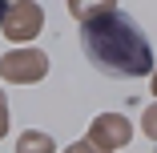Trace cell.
Instances as JSON below:
<instances>
[{"mask_svg":"<svg viewBox=\"0 0 157 153\" xmlns=\"http://www.w3.org/2000/svg\"><path fill=\"white\" fill-rule=\"evenodd\" d=\"M81 48L85 60L105 77H145L153 73V48L133 16L117 8L81 20Z\"/></svg>","mask_w":157,"mask_h":153,"instance_id":"obj_1","label":"cell"},{"mask_svg":"<svg viewBox=\"0 0 157 153\" xmlns=\"http://www.w3.org/2000/svg\"><path fill=\"white\" fill-rule=\"evenodd\" d=\"M65 153H101V149H97V145L89 141V145H73V149H65Z\"/></svg>","mask_w":157,"mask_h":153,"instance_id":"obj_9","label":"cell"},{"mask_svg":"<svg viewBox=\"0 0 157 153\" xmlns=\"http://www.w3.org/2000/svg\"><path fill=\"white\" fill-rule=\"evenodd\" d=\"M141 125H145V133L157 141V105H149V109H145V121H141Z\"/></svg>","mask_w":157,"mask_h":153,"instance_id":"obj_7","label":"cell"},{"mask_svg":"<svg viewBox=\"0 0 157 153\" xmlns=\"http://www.w3.org/2000/svg\"><path fill=\"white\" fill-rule=\"evenodd\" d=\"M40 24H44L40 4L36 0H20V4L8 8V16H4V33H8V40H33L40 33Z\"/></svg>","mask_w":157,"mask_h":153,"instance_id":"obj_3","label":"cell"},{"mask_svg":"<svg viewBox=\"0 0 157 153\" xmlns=\"http://www.w3.org/2000/svg\"><path fill=\"white\" fill-rule=\"evenodd\" d=\"M48 69V56L36 52V48H20V52H8V56H0V77H8V81H40Z\"/></svg>","mask_w":157,"mask_h":153,"instance_id":"obj_2","label":"cell"},{"mask_svg":"<svg viewBox=\"0 0 157 153\" xmlns=\"http://www.w3.org/2000/svg\"><path fill=\"white\" fill-rule=\"evenodd\" d=\"M4 16H8V8H4V0H0V24H4Z\"/></svg>","mask_w":157,"mask_h":153,"instance_id":"obj_10","label":"cell"},{"mask_svg":"<svg viewBox=\"0 0 157 153\" xmlns=\"http://www.w3.org/2000/svg\"><path fill=\"white\" fill-rule=\"evenodd\" d=\"M16 153H52V137H48V133H33V129H28V133L16 141Z\"/></svg>","mask_w":157,"mask_h":153,"instance_id":"obj_6","label":"cell"},{"mask_svg":"<svg viewBox=\"0 0 157 153\" xmlns=\"http://www.w3.org/2000/svg\"><path fill=\"white\" fill-rule=\"evenodd\" d=\"M89 141L97 145V149H117V145H125L129 141V121L125 117H97L93 121V129H89Z\"/></svg>","mask_w":157,"mask_h":153,"instance_id":"obj_4","label":"cell"},{"mask_svg":"<svg viewBox=\"0 0 157 153\" xmlns=\"http://www.w3.org/2000/svg\"><path fill=\"white\" fill-rule=\"evenodd\" d=\"M153 93H157V77H153Z\"/></svg>","mask_w":157,"mask_h":153,"instance_id":"obj_11","label":"cell"},{"mask_svg":"<svg viewBox=\"0 0 157 153\" xmlns=\"http://www.w3.org/2000/svg\"><path fill=\"white\" fill-rule=\"evenodd\" d=\"M113 8V0H69V12L77 20H89V16H101Z\"/></svg>","mask_w":157,"mask_h":153,"instance_id":"obj_5","label":"cell"},{"mask_svg":"<svg viewBox=\"0 0 157 153\" xmlns=\"http://www.w3.org/2000/svg\"><path fill=\"white\" fill-rule=\"evenodd\" d=\"M4 129H8V101H4V93H0V137H4Z\"/></svg>","mask_w":157,"mask_h":153,"instance_id":"obj_8","label":"cell"}]
</instances>
